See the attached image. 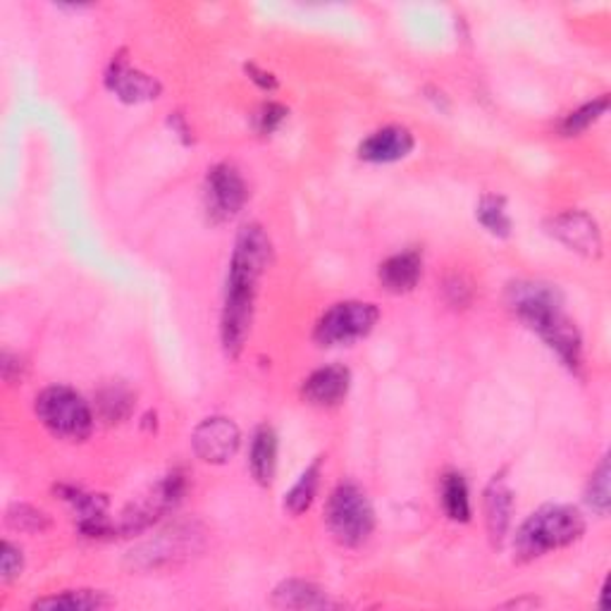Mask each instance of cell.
<instances>
[{
	"instance_id": "6da1fadb",
	"label": "cell",
	"mask_w": 611,
	"mask_h": 611,
	"mask_svg": "<svg viewBox=\"0 0 611 611\" xmlns=\"http://www.w3.org/2000/svg\"><path fill=\"white\" fill-rule=\"evenodd\" d=\"M270 256L272 247L266 229L261 225H244L237 235L232 258H229L220 315V342L225 354L232 359L241 354L251 334L258 282L270 263Z\"/></svg>"
},
{
	"instance_id": "7a4b0ae2",
	"label": "cell",
	"mask_w": 611,
	"mask_h": 611,
	"mask_svg": "<svg viewBox=\"0 0 611 611\" xmlns=\"http://www.w3.org/2000/svg\"><path fill=\"white\" fill-rule=\"evenodd\" d=\"M507 303L516 318L555 351L571 373L583 369V340L573 320L563 311V297L555 284L518 280L507 289Z\"/></svg>"
},
{
	"instance_id": "3957f363",
	"label": "cell",
	"mask_w": 611,
	"mask_h": 611,
	"mask_svg": "<svg viewBox=\"0 0 611 611\" xmlns=\"http://www.w3.org/2000/svg\"><path fill=\"white\" fill-rule=\"evenodd\" d=\"M586 518L569 504H547L530 514L516 530L514 552L518 561H535L583 538Z\"/></svg>"
},
{
	"instance_id": "277c9868",
	"label": "cell",
	"mask_w": 611,
	"mask_h": 611,
	"mask_svg": "<svg viewBox=\"0 0 611 611\" xmlns=\"http://www.w3.org/2000/svg\"><path fill=\"white\" fill-rule=\"evenodd\" d=\"M37 416L53 437L84 442L94 431V414L82 394L72 387L53 385L37 396Z\"/></svg>"
},
{
	"instance_id": "5b68a950",
	"label": "cell",
	"mask_w": 611,
	"mask_h": 611,
	"mask_svg": "<svg viewBox=\"0 0 611 611\" xmlns=\"http://www.w3.org/2000/svg\"><path fill=\"white\" fill-rule=\"evenodd\" d=\"M325 521L340 545L361 547L373 535L375 511L371 499L365 497L359 485L342 483L334 487L328 499Z\"/></svg>"
},
{
	"instance_id": "8992f818",
	"label": "cell",
	"mask_w": 611,
	"mask_h": 611,
	"mask_svg": "<svg viewBox=\"0 0 611 611\" xmlns=\"http://www.w3.org/2000/svg\"><path fill=\"white\" fill-rule=\"evenodd\" d=\"M380 311L371 301H340L320 315L313 340L320 346H349L369 338L377 325Z\"/></svg>"
},
{
	"instance_id": "52a82bcc",
	"label": "cell",
	"mask_w": 611,
	"mask_h": 611,
	"mask_svg": "<svg viewBox=\"0 0 611 611\" xmlns=\"http://www.w3.org/2000/svg\"><path fill=\"white\" fill-rule=\"evenodd\" d=\"M187 490L185 473L173 470L167 473L163 480L151 487L148 495H144L139 501H134L132 507L122 516V532L134 535L148 528L153 521H158L163 514L175 509L182 501V495Z\"/></svg>"
},
{
	"instance_id": "ba28073f",
	"label": "cell",
	"mask_w": 611,
	"mask_h": 611,
	"mask_svg": "<svg viewBox=\"0 0 611 611\" xmlns=\"http://www.w3.org/2000/svg\"><path fill=\"white\" fill-rule=\"evenodd\" d=\"M249 198V187L235 165H213L206 177V208L216 222L232 220L239 216Z\"/></svg>"
},
{
	"instance_id": "9c48e42d",
	"label": "cell",
	"mask_w": 611,
	"mask_h": 611,
	"mask_svg": "<svg viewBox=\"0 0 611 611\" xmlns=\"http://www.w3.org/2000/svg\"><path fill=\"white\" fill-rule=\"evenodd\" d=\"M239 442H241V433L237 423L225 416L206 418L204 423L196 425V431L191 435L194 454L201 458V462L213 466L227 464L229 458L237 454Z\"/></svg>"
},
{
	"instance_id": "30bf717a",
	"label": "cell",
	"mask_w": 611,
	"mask_h": 611,
	"mask_svg": "<svg viewBox=\"0 0 611 611\" xmlns=\"http://www.w3.org/2000/svg\"><path fill=\"white\" fill-rule=\"evenodd\" d=\"M196 540L198 532L191 526L167 530L153 542H146L139 549H132L130 561L136 569L170 567V563L179 559H189L191 552H196Z\"/></svg>"
},
{
	"instance_id": "8fae6325",
	"label": "cell",
	"mask_w": 611,
	"mask_h": 611,
	"mask_svg": "<svg viewBox=\"0 0 611 611\" xmlns=\"http://www.w3.org/2000/svg\"><path fill=\"white\" fill-rule=\"evenodd\" d=\"M549 235L559 239L563 247L571 251L586 256V258H600L602 256V235L600 227L592 216L583 210H567L559 213L547 222Z\"/></svg>"
},
{
	"instance_id": "7c38bea8",
	"label": "cell",
	"mask_w": 611,
	"mask_h": 611,
	"mask_svg": "<svg viewBox=\"0 0 611 611\" xmlns=\"http://www.w3.org/2000/svg\"><path fill=\"white\" fill-rule=\"evenodd\" d=\"M105 84L125 103H146L160 96V84L156 76L132 68L125 58L113 60L108 74H105Z\"/></svg>"
},
{
	"instance_id": "4fadbf2b",
	"label": "cell",
	"mask_w": 611,
	"mask_h": 611,
	"mask_svg": "<svg viewBox=\"0 0 611 611\" xmlns=\"http://www.w3.org/2000/svg\"><path fill=\"white\" fill-rule=\"evenodd\" d=\"M351 373L344 365H325L313 371L301 385V400L318 408H332L346 400Z\"/></svg>"
},
{
	"instance_id": "5bb4252c",
	"label": "cell",
	"mask_w": 611,
	"mask_h": 611,
	"mask_svg": "<svg viewBox=\"0 0 611 611\" xmlns=\"http://www.w3.org/2000/svg\"><path fill=\"white\" fill-rule=\"evenodd\" d=\"M414 134L406 127L387 125L373 132L369 139H363V144L359 146V158L373 165H387L406 158L408 153L414 151Z\"/></svg>"
},
{
	"instance_id": "9a60e30c",
	"label": "cell",
	"mask_w": 611,
	"mask_h": 611,
	"mask_svg": "<svg viewBox=\"0 0 611 611\" xmlns=\"http://www.w3.org/2000/svg\"><path fill=\"white\" fill-rule=\"evenodd\" d=\"M377 278L390 294L414 292L416 284L423 278V256L414 249L394 253V256L387 258L385 263L380 266Z\"/></svg>"
},
{
	"instance_id": "2e32d148",
	"label": "cell",
	"mask_w": 611,
	"mask_h": 611,
	"mask_svg": "<svg viewBox=\"0 0 611 611\" xmlns=\"http://www.w3.org/2000/svg\"><path fill=\"white\" fill-rule=\"evenodd\" d=\"M511 516H514V493L509 490V485L504 483L501 476L499 478L495 476V480L487 485L485 490V524L495 545H501V540L507 538Z\"/></svg>"
},
{
	"instance_id": "e0dca14e",
	"label": "cell",
	"mask_w": 611,
	"mask_h": 611,
	"mask_svg": "<svg viewBox=\"0 0 611 611\" xmlns=\"http://www.w3.org/2000/svg\"><path fill=\"white\" fill-rule=\"evenodd\" d=\"M272 607L280 609H334L338 602L309 580H284L272 592Z\"/></svg>"
},
{
	"instance_id": "ac0fdd59",
	"label": "cell",
	"mask_w": 611,
	"mask_h": 611,
	"mask_svg": "<svg viewBox=\"0 0 611 611\" xmlns=\"http://www.w3.org/2000/svg\"><path fill=\"white\" fill-rule=\"evenodd\" d=\"M249 468L258 485L270 487L278 470V435L270 425H261L253 433L251 452H249Z\"/></svg>"
},
{
	"instance_id": "d6986e66",
	"label": "cell",
	"mask_w": 611,
	"mask_h": 611,
	"mask_svg": "<svg viewBox=\"0 0 611 611\" xmlns=\"http://www.w3.org/2000/svg\"><path fill=\"white\" fill-rule=\"evenodd\" d=\"M111 604L113 600L108 594L99 590H65L60 594H51V598H41L32 607L49 611H99L108 609Z\"/></svg>"
},
{
	"instance_id": "ffe728a7",
	"label": "cell",
	"mask_w": 611,
	"mask_h": 611,
	"mask_svg": "<svg viewBox=\"0 0 611 611\" xmlns=\"http://www.w3.org/2000/svg\"><path fill=\"white\" fill-rule=\"evenodd\" d=\"M442 509H445L447 518L456 524H466L470 518V497H468V485L462 473H447L442 478Z\"/></svg>"
},
{
	"instance_id": "44dd1931",
	"label": "cell",
	"mask_w": 611,
	"mask_h": 611,
	"mask_svg": "<svg viewBox=\"0 0 611 611\" xmlns=\"http://www.w3.org/2000/svg\"><path fill=\"white\" fill-rule=\"evenodd\" d=\"M476 218L487 229V232L499 237V239H507L511 235L514 222H511L509 213H507V201H504L501 196L485 194L480 198V204H478Z\"/></svg>"
},
{
	"instance_id": "7402d4cb",
	"label": "cell",
	"mask_w": 611,
	"mask_h": 611,
	"mask_svg": "<svg viewBox=\"0 0 611 611\" xmlns=\"http://www.w3.org/2000/svg\"><path fill=\"white\" fill-rule=\"evenodd\" d=\"M318 483H320V458L311 466H306V470L301 473L292 490L287 493L284 509L294 516L309 511V507L315 499V493H318Z\"/></svg>"
},
{
	"instance_id": "603a6c76",
	"label": "cell",
	"mask_w": 611,
	"mask_h": 611,
	"mask_svg": "<svg viewBox=\"0 0 611 611\" xmlns=\"http://www.w3.org/2000/svg\"><path fill=\"white\" fill-rule=\"evenodd\" d=\"M609 111V96H600V99H594L586 105H580L578 111L569 113L567 117L561 120V134L563 136H576V134H583L586 130H590L594 122H598L602 115H607Z\"/></svg>"
},
{
	"instance_id": "cb8c5ba5",
	"label": "cell",
	"mask_w": 611,
	"mask_h": 611,
	"mask_svg": "<svg viewBox=\"0 0 611 611\" xmlns=\"http://www.w3.org/2000/svg\"><path fill=\"white\" fill-rule=\"evenodd\" d=\"M609 462H607V456L600 462L598 470L592 473L590 476V483H588V490H586V499L590 507L598 511L600 516H604L609 511Z\"/></svg>"
},
{
	"instance_id": "d4e9b609",
	"label": "cell",
	"mask_w": 611,
	"mask_h": 611,
	"mask_svg": "<svg viewBox=\"0 0 611 611\" xmlns=\"http://www.w3.org/2000/svg\"><path fill=\"white\" fill-rule=\"evenodd\" d=\"M99 408L108 423L125 421L132 411V394L125 387H108L101 392Z\"/></svg>"
},
{
	"instance_id": "484cf974",
	"label": "cell",
	"mask_w": 611,
	"mask_h": 611,
	"mask_svg": "<svg viewBox=\"0 0 611 611\" xmlns=\"http://www.w3.org/2000/svg\"><path fill=\"white\" fill-rule=\"evenodd\" d=\"M8 524L14 530H24V532H41L51 526L49 516L34 507H27V504H14V507L8 511Z\"/></svg>"
},
{
	"instance_id": "4316f807",
	"label": "cell",
	"mask_w": 611,
	"mask_h": 611,
	"mask_svg": "<svg viewBox=\"0 0 611 611\" xmlns=\"http://www.w3.org/2000/svg\"><path fill=\"white\" fill-rule=\"evenodd\" d=\"M22 569H24L22 549L6 540L3 542V555H0V578H3V583H12L14 578H20Z\"/></svg>"
},
{
	"instance_id": "83f0119b",
	"label": "cell",
	"mask_w": 611,
	"mask_h": 611,
	"mask_svg": "<svg viewBox=\"0 0 611 611\" xmlns=\"http://www.w3.org/2000/svg\"><path fill=\"white\" fill-rule=\"evenodd\" d=\"M284 120H287V108H282L278 103H266L256 115V130L261 134H272Z\"/></svg>"
},
{
	"instance_id": "f1b7e54d",
	"label": "cell",
	"mask_w": 611,
	"mask_h": 611,
	"mask_svg": "<svg viewBox=\"0 0 611 611\" xmlns=\"http://www.w3.org/2000/svg\"><path fill=\"white\" fill-rule=\"evenodd\" d=\"M247 72L251 74V80L258 84V86H261V89H275V86H278V82H275V76L270 74V72H263V70H258L256 65H247Z\"/></svg>"
}]
</instances>
